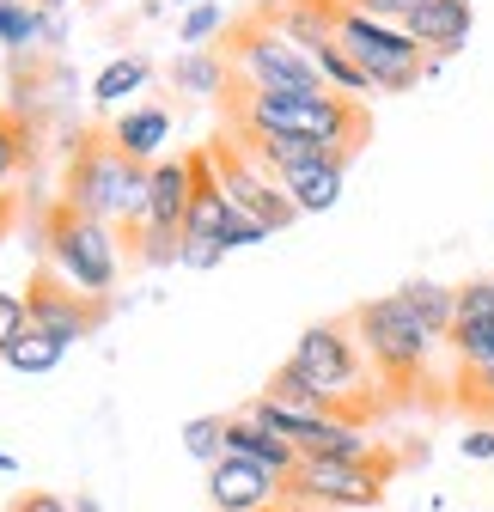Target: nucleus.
Listing matches in <instances>:
<instances>
[{
	"instance_id": "1",
	"label": "nucleus",
	"mask_w": 494,
	"mask_h": 512,
	"mask_svg": "<svg viewBox=\"0 0 494 512\" xmlns=\"http://www.w3.org/2000/svg\"><path fill=\"white\" fill-rule=\"evenodd\" d=\"M220 116H244L275 135L312 141V147H342V153H366L373 141V110L348 92H263L257 80H244L238 68H226L220 80Z\"/></svg>"
},
{
	"instance_id": "2",
	"label": "nucleus",
	"mask_w": 494,
	"mask_h": 512,
	"mask_svg": "<svg viewBox=\"0 0 494 512\" xmlns=\"http://www.w3.org/2000/svg\"><path fill=\"white\" fill-rule=\"evenodd\" d=\"M354 330H360V348L373 360V378L391 397V409H452V384L434 378V336L415 324L397 293L360 299Z\"/></svg>"
},
{
	"instance_id": "3",
	"label": "nucleus",
	"mask_w": 494,
	"mask_h": 512,
	"mask_svg": "<svg viewBox=\"0 0 494 512\" xmlns=\"http://www.w3.org/2000/svg\"><path fill=\"white\" fill-rule=\"evenodd\" d=\"M214 55L226 61V68H238L244 80H257L263 92H330V80L318 74V61L305 55L299 43H287L257 7L244 19H226Z\"/></svg>"
},
{
	"instance_id": "4",
	"label": "nucleus",
	"mask_w": 494,
	"mask_h": 512,
	"mask_svg": "<svg viewBox=\"0 0 494 512\" xmlns=\"http://www.w3.org/2000/svg\"><path fill=\"white\" fill-rule=\"evenodd\" d=\"M403 470V452L391 445H373L366 458H299L287 476H281V494L287 506H379L391 476Z\"/></svg>"
},
{
	"instance_id": "5",
	"label": "nucleus",
	"mask_w": 494,
	"mask_h": 512,
	"mask_svg": "<svg viewBox=\"0 0 494 512\" xmlns=\"http://www.w3.org/2000/svg\"><path fill=\"white\" fill-rule=\"evenodd\" d=\"M135 165H147V159L122 153V141L110 135V122H80L74 141H68V159H61V189H55V196L74 202L92 220H116L122 183H129Z\"/></svg>"
},
{
	"instance_id": "6",
	"label": "nucleus",
	"mask_w": 494,
	"mask_h": 512,
	"mask_svg": "<svg viewBox=\"0 0 494 512\" xmlns=\"http://www.w3.org/2000/svg\"><path fill=\"white\" fill-rule=\"evenodd\" d=\"M287 366H293L305 384L330 391V397H385V391H379V378H373V360H366V348H360L354 311L312 324V330L299 336V348L287 354Z\"/></svg>"
},
{
	"instance_id": "7",
	"label": "nucleus",
	"mask_w": 494,
	"mask_h": 512,
	"mask_svg": "<svg viewBox=\"0 0 494 512\" xmlns=\"http://www.w3.org/2000/svg\"><path fill=\"white\" fill-rule=\"evenodd\" d=\"M43 263H55L86 293H110L116 287V232H104V220L55 196L43 208Z\"/></svg>"
},
{
	"instance_id": "8",
	"label": "nucleus",
	"mask_w": 494,
	"mask_h": 512,
	"mask_svg": "<svg viewBox=\"0 0 494 512\" xmlns=\"http://www.w3.org/2000/svg\"><path fill=\"white\" fill-rule=\"evenodd\" d=\"M19 299H25L31 330L55 336L61 348H74V342H86V336H98V330L110 324V293L74 287L55 263H37V269L25 275V293H19Z\"/></svg>"
},
{
	"instance_id": "9",
	"label": "nucleus",
	"mask_w": 494,
	"mask_h": 512,
	"mask_svg": "<svg viewBox=\"0 0 494 512\" xmlns=\"http://www.w3.org/2000/svg\"><path fill=\"white\" fill-rule=\"evenodd\" d=\"M208 147V159H214V177H220V189H226V202L238 208V214H251L263 232H287L293 220H299V208H293V196H287V189L269 177V171H257L251 159H244L226 135H220V128H214V135L202 141Z\"/></svg>"
},
{
	"instance_id": "10",
	"label": "nucleus",
	"mask_w": 494,
	"mask_h": 512,
	"mask_svg": "<svg viewBox=\"0 0 494 512\" xmlns=\"http://www.w3.org/2000/svg\"><path fill=\"white\" fill-rule=\"evenodd\" d=\"M183 220H190V159H153V208H147V244L141 269L183 263Z\"/></svg>"
},
{
	"instance_id": "11",
	"label": "nucleus",
	"mask_w": 494,
	"mask_h": 512,
	"mask_svg": "<svg viewBox=\"0 0 494 512\" xmlns=\"http://www.w3.org/2000/svg\"><path fill=\"white\" fill-rule=\"evenodd\" d=\"M208 500L214 512H263V506H281V476L251 464V458H238V452H220L208 464Z\"/></svg>"
},
{
	"instance_id": "12",
	"label": "nucleus",
	"mask_w": 494,
	"mask_h": 512,
	"mask_svg": "<svg viewBox=\"0 0 494 512\" xmlns=\"http://www.w3.org/2000/svg\"><path fill=\"white\" fill-rule=\"evenodd\" d=\"M183 159H190V220H183V256L220 250V232H226V220H232V202H226V189H220V177H214L208 147H190Z\"/></svg>"
},
{
	"instance_id": "13",
	"label": "nucleus",
	"mask_w": 494,
	"mask_h": 512,
	"mask_svg": "<svg viewBox=\"0 0 494 512\" xmlns=\"http://www.w3.org/2000/svg\"><path fill=\"white\" fill-rule=\"evenodd\" d=\"M446 348H452V366H476V360L494 354V275L458 287V311H452Z\"/></svg>"
},
{
	"instance_id": "14",
	"label": "nucleus",
	"mask_w": 494,
	"mask_h": 512,
	"mask_svg": "<svg viewBox=\"0 0 494 512\" xmlns=\"http://www.w3.org/2000/svg\"><path fill=\"white\" fill-rule=\"evenodd\" d=\"M470 0H427V7H415L409 19H403V31L427 49V55H458L464 49V37H470Z\"/></svg>"
},
{
	"instance_id": "15",
	"label": "nucleus",
	"mask_w": 494,
	"mask_h": 512,
	"mask_svg": "<svg viewBox=\"0 0 494 512\" xmlns=\"http://www.w3.org/2000/svg\"><path fill=\"white\" fill-rule=\"evenodd\" d=\"M226 452L251 458V464H263V470H275V476H287V470L299 464V445H293V439H281L275 427H263L251 409L226 415Z\"/></svg>"
},
{
	"instance_id": "16",
	"label": "nucleus",
	"mask_w": 494,
	"mask_h": 512,
	"mask_svg": "<svg viewBox=\"0 0 494 512\" xmlns=\"http://www.w3.org/2000/svg\"><path fill=\"white\" fill-rule=\"evenodd\" d=\"M397 299L409 305V317L434 336V342H446L452 336V311H458V287H440V281H409V287H397Z\"/></svg>"
},
{
	"instance_id": "17",
	"label": "nucleus",
	"mask_w": 494,
	"mask_h": 512,
	"mask_svg": "<svg viewBox=\"0 0 494 512\" xmlns=\"http://www.w3.org/2000/svg\"><path fill=\"white\" fill-rule=\"evenodd\" d=\"M110 135L122 141V153H129V159H147V165H153V153H159L165 135H171V110H165V104L129 110V116H116V122H110Z\"/></svg>"
},
{
	"instance_id": "18",
	"label": "nucleus",
	"mask_w": 494,
	"mask_h": 512,
	"mask_svg": "<svg viewBox=\"0 0 494 512\" xmlns=\"http://www.w3.org/2000/svg\"><path fill=\"white\" fill-rule=\"evenodd\" d=\"M37 153V116L19 104H0V189H7Z\"/></svg>"
},
{
	"instance_id": "19",
	"label": "nucleus",
	"mask_w": 494,
	"mask_h": 512,
	"mask_svg": "<svg viewBox=\"0 0 494 512\" xmlns=\"http://www.w3.org/2000/svg\"><path fill=\"white\" fill-rule=\"evenodd\" d=\"M281 189L293 196V208H299V214H324V208H336V196H342V165L293 171V177H281Z\"/></svg>"
},
{
	"instance_id": "20",
	"label": "nucleus",
	"mask_w": 494,
	"mask_h": 512,
	"mask_svg": "<svg viewBox=\"0 0 494 512\" xmlns=\"http://www.w3.org/2000/svg\"><path fill=\"white\" fill-rule=\"evenodd\" d=\"M312 61H318V74L330 80V92H348V98H360V92H373V80H366V68L336 43V37H324L318 49H312Z\"/></svg>"
},
{
	"instance_id": "21",
	"label": "nucleus",
	"mask_w": 494,
	"mask_h": 512,
	"mask_svg": "<svg viewBox=\"0 0 494 512\" xmlns=\"http://www.w3.org/2000/svg\"><path fill=\"white\" fill-rule=\"evenodd\" d=\"M220 80H226V61H220L214 49H196V55H183L177 68H171V86H177V92L220 98Z\"/></svg>"
},
{
	"instance_id": "22",
	"label": "nucleus",
	"mask_w": 494,
	"mask_h": 512,
	"mask_svg": "<svg viewBox=\"0 0 494 512\" xmlns=\"http://www.w3.org/2000/svg\"><path fill=\"white\" fill-rule=\"evenodd\" d=\"M0 43L13 55H31V43H43V13L25 0H0Z\"/></svg>"
},
{
	"instance_id": "23",
	"label": "nucleus",
	"mask_w": 494,
	"mask_h": 512,
	"mask_svg": "<svg viewBox=\"0 0 494 512\" xmlns=\"http://www.w3.org/2000/svg\"><path fill=\"white\" fill-rule=\"evenodd\" d=\"M147 74H153V61H147V55H122V61H110V68L98 74L92 98H98V104H116L122 92H135V86H141Z\"/></svg>"
},
{
	"instance_id": "24",
	"label": "nucleus",
	"mask_w": 494,
	"mask_h": 512,
	"mask_svg": "<svg viewBox=\"0 0 494 512\" xmlns=\"http://www.w3.org/2000/svg\"><path fill=\"white\" fill-rule=\"evenodd\" d=\"M55 360H61V342L43 336V330H25V342L7 354V366H19V372H49Z\"/></svg>"
},
{
	"instance_id": "25",
	"label": "nucleus",
	"mask_w": 494,
	"mask_h": 512,
	"mask_svg": "<svg viewBox=\"0 0 494 512\" xmlns=\"http://www.w3.org/2000/svg\"><path fill=\"white\" fill-rule=\"evenodd\" d=\"M183 445H190L196 458L214 464V452L226 445V415H202V421H190V427H183Z\"/></svg>"
},
{
	"instance_id": "26",
	"label": "nucleus",
	"mask_w": 494,
	"mask_h": 512,
	"mask_svg": "<svg viewBox=\"0 0 494 512\" xmlns=\"http://www.w3.org/2000/svg\"><path fill=\"white\" fill-rule=\"evenodd\" d=\"M25 330H31V317H25V299L0 293V360H7V354L25 342Z\"/></svg>"
},
{
	"instance_id": "27",
	"label": "nucleus",
	"mask_w": 494,
	"mask_h": 512,
	"mask_svg": "<svg viewBox=\"0 0 494 512\" xmlns=\"http://www.w3.org/2000/svg\"><path fill=\"white\" fill-rule=\"evenodd\" d=\"M348 13H366V19H379V25H397L403 31V19L415 13V7H427V0H342Z\"/></svg>"
},
{
	"instance_id": "28",
	"label": "nucleus",
	"mask_w": 494,
	"mask_h": 512,
	"mask_svg": "<svg viewBox=\"0 0 494 512\" xmlns=\"http://www.w3.org/2000/svg\"><path fill=\"white\" fill-rule=\"evenodd\" d=\"M257 238H269L251 214H238L232 208V220H226V232H220V250H244V244H257Z\"/></svg>"
},
{
	"instance_id": "29",
	"label": "nucleus",
	"mask_w": 494,
	"mask_h": 512,
	"mask_svg": "<svg viewBox=\"0 0 494 512\" xmlns=\"http://www.w3.org/2000/svg\"><path fill=\"white\" fill-rule=\"evenodd\" d=\"M7 512H74L61 494H49V488H25V494H13L7 500Z\"/></svg>"
},
{
	"instance_id": "30",
	"label": "nucleus",
	"mask_w": 494,
	"mask_h": 512,
	"mask_svg": "<svg viewBox=\"0 0 494 512\" xmlns=\"http://www.w3.org/2000/svg\"><path fill=\"white\" fill-rule=\"evenodd\" d=\"M214 31H226V25H220V7H196L190 19H183V43H202V37H214Z\"/></svg>"
},
{
	"instance_id": "31",
	"label": "nucleus",
	"mask_w": 494,
	"mask_h": 512,
	"mask_svg": "<svg viewBox=\"0 0 494 512\" xmlns=\"http://www.w3.org/2000/svg\"><path fill=\"white\" fill-rule=\"evenodd\" d=\"M464 452H470V458H494V427H470Z\"/></svg>"
},
{
	"instance_id": "32",
	"label": "nucleus",
	"mask_w": 494,
	"mask_h": 512,
	"mask_svg": "<svg viewBox=\"0 0 494 512\" xmlns=\"http://www.w3.org/2000/svg\"><path fill=\"white\" fill-rule=\"evenodd\" d=\"M13 226H19V196H7V189H0V244H7Z\"/></svg>"
},
{
	"instance_id": "33",
	"label": "nucleus",
	"mask_w": 494,
	"mask_h": 512,
	"mask_svg": "<svg viewBox=\"0 0 494 512\" xmlns=\"http://www.w3.org/2000/svg\"><path fill=\"white\" fill-rule=\"evenodd\" d=\"M25 7H37V13H61L68 0H25Z\"/></svg>"
},
{
	"instance_id": "34",
	"label": "nucleus",
	"mask_w": 494,
	"mask_h": 512,
	"mask_svg": "<svg viewBox=\"0 0 494 512\" xmlns=\"http://www.w3.org/2000/svg\"><path fill=\"white\" fill-rule=\"evenodd\" d=\"M74 512H98V500L92 494H74Z\"/></svg>"
},
{
	"instance_id": "35",
	"label": "nucleus",
	"mask_w": 494,
	"mask_h": 512,
	"mask_svg": "<svg viewBox=\"0 0 494 512\" xmlns=\"http://www.w3.org/2000/svg\"><path fill=\"white\" fill-rule=\"evenodd\" d=\"M263 512H299V506H287V500H281V506H263Z\"/></svg>"
},
{
	"instance_id": "36",
	"label": "nucleus",
	"mask_w": 494,
	"mask_h": 512,
	"mask_svg": "<svg viewBox=\"0 0 494 512\" xmlns=\"http://www.w3.org/2000/svg\"><path fill=\"white\" fill-rule=\"evenodd\" d=\"M0 470H13V458H0Z\"/></svg>"
}]
</instances>
